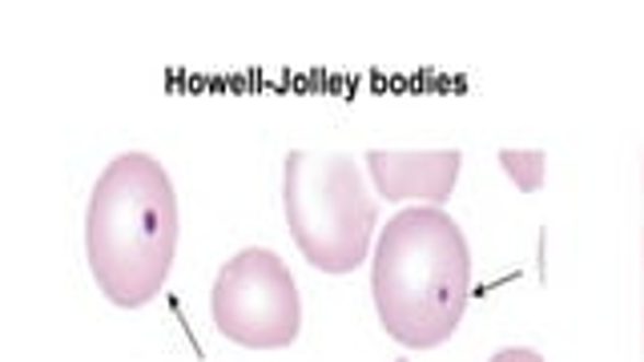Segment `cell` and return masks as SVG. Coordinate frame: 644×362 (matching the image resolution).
I'll return each instance as SVG.
<instances>
[{
  "label": "cell",
  "instance_id": "277c9868",
  "mask_svg": "<svg viewBox=\"0 0 644 362\" xmlns=\"http://www.w3.org/2000/svg\"><path fill=\"white\" fill-rule=\"evenodd\" d=\"M218 335L246 350H283L302 330V302L274 250H242L218 270L210 294Z\"/></svg>",
  "mask_w": 644,
  "mask_h": 362
},
{
  "label": "cell",
  "instance_id": "52a82bcc",
  "mask_svg": "<svg viewBox=\"0 0 644 362\" xmlns=\"http://www.w3.org/2000/svg\"><path fill=\"white\" fill-rule=\"evenodd\" d=\"M492 362H544V359L528 347H508V350H499V354H492Z\"/></svg>",
  "mask_w": 644,
  "mask_h": 362
},
{
  "label": "cell",
  "instance_id": "3957f363",
  "mask_svg": "<svg viewBox=\"0 0 644 362\" xmlns=\"http://www.w3.org/2000/svg\"><path fill=\"white\" fill-rule=\"evenodd\" d=\"M283 210L314 270L350 275L359 270L375 234V201L347 153H286Z\"/></svg>",
  "mask_w": 644,
  "mask_h": 362
},
{
  "label": "cell",
  "instance_id": "6da1fadb",
  "mask_svg": "<svg viewBox=\"0 0 644 362\" xmlns=\"http://www.w3.org/2000/svg\"><path fill=\"white\" fill-rule=\"evenodd\" d=\"M85 254L101 294L137 311L158 299L177 254V198L165 165L122 153L97 177L85 213Z\"/></svg>",
  "mask_w": 644,
  "mask_h": 362
},
{
  "label": "cell",
  "instance_id": "8992f818",
  "mask_svg": "<svg viewBox=\"0 0 644 362\" xmlns=\"http://www.w3.org/2000/svg\"><path fill=\"white\" fill-rule=\"evenodd\" d=\"M499 170L508 174V182L520 194H536V189L544 186L548 162L540 150H504L499 153Z\"/></svg>",
  "mask_w": 644,
  "mask_h": 362
},
{
  "label": "cell",
  "instance_id": "5b68a950",
  "mask_svg": "<svg viewBox=\"0 0 644 362\" xmlns=\"http://www.w3.org/2000/svg\"><path fill=\"white\" fill-rule=\"evenodd\" d=\"M459 150H371L367 153V174L375 189L387 201H447L459 182Z\"/></svg>",
  "mask_w": 644,
  "mask_h": 362
},
{
  "label": "cell",
  "instance_id": "7a4b0ae2",
  "mask_svg": "<svg viewBox=\"0 0 644 362\" xmlns=\"http://www.w3.org/2000/svg\"><path fill=\"white\" fill-rule=\"evenodd\" d=\"M468 237L439 206L395 213L375 246L371 294L379 323L395 342L432 350L456 335L468 311Z\"/></svg>",
  "mask_w": 644,
  "mask_h": 362
}]
</instances>
